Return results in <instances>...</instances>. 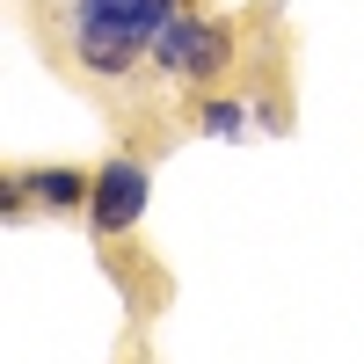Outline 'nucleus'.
Returning <instances> with one entry per match:
<instances>
[{
	"mask_svg": "<svg viewBox=\"0 0 364 364\" xmlns=\"http://www.w3.org/2000/svg\"><path fill=\"white\" fill-rule=\"evenodd\" d=\"M182 0H66V44H73V66L117 80L139 51H154V37L168 29V15Z\"/></svg>",
	"mask_w": 364,
	"mask_h": 364,
	"instance_id": "obj_1",
	"label": "nucleus"
},
{
	"mask_svg": "<svg viewBox=\"0 0 364 364\" xmlns=\"http://www.w3.org/2000/svg\"><path fill=\"white\" fill-rule=\"evenodd\" d=\"M154 58H161L168 80H219L226 58H233V29L204 8H175L168 29L154 37Z\"/></svg>",
	"mask_w": 364,
	"mask_h": 364,
	"instance_id": "obj_2",
	"label": "nucleus"
},
{
	"mask_svg": "<svg viewBox=\"0 0 364 364\" xmlns=\"http://www.w3.org/2000/svg\"><path fill=\"white\" fill-rule=\"evenodd\" d=\"M139 211H146V168H139V161H109V168L95 175V197H87V219H95V233H102V240L132 233Z\"/></svg>",
	"mask_w": 364,
	"mask_h": 364,
	"instance_id": "obj_3",
	"label": "nucleus"
},
{
	"mask_svg": "<svg viewBox=\"0 0 364 364\" xmlns=\"http://www.w3.org/2000/svg\"><path fill=\"white\" fill-rule=\"evenodd\" d=\"M29 182V197H37L44 211H73L95 197V175H80V168H37V175H22Z\"/></svg>",
	"mask_w": 364,
	"mask_h": 364,
	"instance_id": "obj_4",
	"label": "nucleus"
},
{
	"mask_svg": "<svg viewBox=\"0 0 364 364\" xmlns=\"http://www.w3.org/2000/svg\"><path fill=\"white\" fill-rule=\"evenodd\" d=\"M204 132L211 139H233L240 132V102H204Z\"/></svg>",
	"mask_w": 364,
	"mask_h": 364,
	"instance_id": "obj_5",
	"label": "nucleus"
}]
</instances>
